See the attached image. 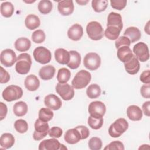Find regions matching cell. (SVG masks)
I'll list each match as a JSON object with an SVG mask.
<instances>
[{"mask_svg": "<svg viewBox=\"0 0 150 150\" xmlns=\"http://www.w3.org/2000/svg\"><path fill=\"white\" fill-rule=\"evenodd\" d=\"M46 38V35L43 30L41 29L36 30L32 34V40L35 43H43Z\"/></svg>", "mask_w": 150, "mask_h": 150, "instance_id": "cell-40", "label": "cell"}, {"mask_svg": "<svg viewBox=\"0 0 150 150\" xmlns=\"http://www.w3.org/2000/svg\"><path fill=\"white\" fill-rule=\"evenodd\" d=\"M71 77L70 71L64 67L61 68L58 70L57 74V80L59 83L64 84L69 80Z\"/></svg>", "mask_w": 150, "mask_h": 150, "instance_id": "cell-33", "label": "cell"}, {"mask_svg": "<svg viewBox=\"0 0 150 150\" xmlns=\"http://www.w3.org/2000/svg\"><path fill=\"white\" fill-rule=\"evenodd\" d=\"M74 4L73 1L64 0L58 2L57 9L59 13L63 16H69L74 11Z\"/></svg>", "mask_w": 150, "mask_h": 150, "instance_id": "cell-15", "label": "cell"}, {"mask_svg": "<svg viewBox=\"0 0 150 150\" xmlns=\"http://www.w3.org/2000/svg\"><path fill=\"white\" fill-rule=\"evenodd\" d=\"M142 96L145 98H150V85L149 84H146L142 86L140 90Z\"/></svg>", "mask_w": 150, "mask_h": 150, "instance_id": "cell-48", "label": "cell"}, {"mask_svg": "<svg viewBox=\"0 0 150 150\" xmlns=\"http://www.w3.org/2000/svg\"><path fill=\"white\" fill-rule=\"evenodd\" d=\"M149 107H150V101H148L145 102L143 104H142V110H143V112L144 113V114L147 116V117H149L150 116V111H149Z\"/></svg>", "mask_w": 150, "mask_h": 150, "instance_id": "cell-51", "label": "cell"}, {"mask_svg": "<svg viewBox=\"0 0 150 150\" xmlns=\"http://www.w3.org/2000/svg\"><path fill=\"white\" fill-rule=\"evenodd\" d=\"M128 128V123L123 118L116 120L108 128L109 135L113 138L120 137Z\"/></svg>", "mask_w": 150, "mask_h": 150, "instance_id": "cell-3", "label": "cell"}, {"mask_svg": "<svg viewBox=\"0 0 150 150\" xmlns=\"http://www.w3.org/2000/svg\"><path fill=\"white\" fill-rule=\"evenodd\" d=\"M131 45V42L129 39L124 36H122L120 37H118V38L116 40L115 42V47L117 49H118L119 47H121L122 46H129Z\"/></svg>", "mask_w": 150, "mask_h": 150, "instance_id": "cell-42", "label": "cell"}, {"mask_svg": "<svg viewBox=\"0 0 150 150\" xmlns=\"http://www.w3.org/2000/svg\"><path fill=\"white\" fill-rule=\"evenodd\" d=\"M127 1L126 0H115V1H110L111 6L112 8L121 11L123 9L126 5H127Z\"/></svg>", "mask_w": 150, "mask_h": 150, "instance_id": "cell-44", "label": "cell"}, {"mask_svg": "<svg viewBox=\"0 0 150 150\" xmlns=\"http://www.w3.org/2000/svg\"><path fill=\"white\" fill-rule=\"evenodd\" d=\"M103 122L104 120L103 118H96L90 115L88 118V124L93 129L97 130L101 128L103 125Z\"/></svg>", "mask_w": 150, "mask_h": 150, "instance_id": "cell-38", "label": "cell"}, {"mask_svg": "<svg viewBox=\"0 0 150 150\" xmlns=\"http://www.w3.org/2000/svg\"><path fill=\"white\" fill-rule=\"evenodd\" d=\"M22 95L23 90L22 88L16 85L8 86L2 93L3 98L8 102L17 100L21 98Z\"/></svg>", "mask_w": 150, "mask_h": 150, "instance_id": "cell-5", "label": "cell"}, {"mask_svg": "<svg viewBox=\"0 0 150 150\" xmlns=\"http://www.w3.org/2000/svg\"><path fill=\"white\" fill-rule=\"evenodd\" d=\"M124 64L126 71L129 74H136L139 70L140 63L135 55H133L130 60L124 63Z\"/></svg>", "mask_w": 150, "mask_h": 150, "instance_id": "cell-16", "label": "cell"}, {"mask_svg": "<svg viewBox=\"0 0 150 150\" xmlns=\"http://www.w3.org/2000/svg\"><path fill=\"white\" fill-rule=\"evenodd\" d=\"M88 145L91 150H100L102 147V141L100 138L94 137L90 139Z\"/></svg>", "mask_w": 150, "mask_h": 150, "instance_id": "cell-41", "label": "cell"}, {"mask_svg": "<svg viewBox=\"0 0 150 150\" xmlns=\"http://www.w3.org/2000/svg\"><path fill=\"white\" fill-rule=\"evenodd\" d=\"M16 55L15 52L11 49L2 50L0 54V60L2 64L5 67H11L16 62Z\"/></svg>", "mask_w": 150, "mask_h": 150, "instance_id": "cell-12", "label": "cell"}, {"mask_svg": "<svg viewBox=\"0 0 150 150\" xmlns=\"http://www.w3.org/2000/svg\"><path fill=\"white\" fill-rule=\"evenodd\" d=\"M133 52L137 59L142 62L147 61L149 59V49L146 44L139 42L133 47Z\"/></svg>", "mask_w": 150, "mask_h": 150, "instance_id": "cell-10", "label": "cell"}, {"mask_svg": "<svg viewBox=\"0 0 150 150\" xmlns=\"http://www.w3.org/2000/svg\"><path fill=\"white\" fill-rule=\"evenodd\" d=\"M90 115L96 118H103L106 112L105 104L100 101L91 102L88 105V109Z\"/></svg>", "mask_w": 150, "mask_h": 150, "instance_id": "cell-9", "label": "cell"}, {"mask_svg": "<svg viewBox=\"0 0 150 150\" xmlns=\"http://www.w3.org/2000/svg\"><path fill=\"white\" fill-rule=\"evenodd\" d=\"M64 139L65 141L69 144H75L81 139V137L79 131L74 128L69 129L66 132Z\"/></svg>", "mask_w": 150, "mask_h": 150, "instance_id": "cell-18", "label": "cell"}, {"mask_svg": "<svg viewBox=\"0 0 150 150\" xmlns=\"http://www.w3.org/2000/svg\"><path fill=\"white\" fill-rule=\"evenodd\" d=\"M70 53V60L67 64L71 69H77L81 63V56L80 53L76 50H71Z\"/></svg>", "mask_w": 150, "mask_h": 150, "instance_id": "cell-26", "label": "cell"}, {"mask_svg": "<svg viewBox=\"0 0 150 150\" xmlns=\"http://www.w3.org/2000/svg\"><path fill=\"white\" fill-rule=\"evenodd\" d=\"M39 150H57L67 149L63 144H61L59 141L55 138L45 139L42 141L39 145Z\"/></svg>", "mask_w": 150, "mask_h": 150, "instance_id": "cell-13", "label": "cell"}, {"mask_svg": "<svg viewBox=\"0 0 150 150\" xmlns=\"http://www.w3.org/2000/svg\"><path fill=\"white\" fill-rule=\"evenodd\" d=\"M149 76H150L149 70H146L144 71L139 76L140 81L144 84H149L150 83Z\"/></svg>", "mask_w": 150, "mask_h": 150, "instance_id": "cell-49", "label": "cell"}, {"mask_svg": "<svg viewBox=\"0 0 150 150\" xmlns=\"http://www.w3.org/2000/svg\"><path fill=\"white\" fill-rule=\"evenodd\" d=\"M24 84L27 90L30 91H34L39 87L40 81L35 75L30 74L25 78Z\"/></svg>", "mask_w": 150, "mask_h": 150, "instance_id": "cell-21", "label": "cell"}, {"mask_svg": "<svg viewBox=\"0 0 150 150\" xmlns=\"http://www.w3.org/2000/svg\"><path fill=\"white\" fill-rule=\"evenodd\" d=\"M53 8V4L49 0H42L38 4L39 11L44 15L49 13Z\"/></svg>", "mask_w": 150, "mask_h": 150, "instance_id": "cell-35", "label": "cell"}, {"mask_svg": "<svg viewBox=\"0 0 150 150\" xmlns=\"http://www.w3.org/2000/svg\"><path fill=\"white\" fill-rule=\"evenodd\" d=\"M15 48L19 52H26L28 50L31 46L30 40L24 37L19 38L15 42Z\"/></svg>", "mask_w": 150, "mask_h": 150, "instance_id": "cell-27", "label": "cell"}, {"mask_svg": "<svg viewBox=\"0 0 150 150\" xmlns=\"http://www.w3.org/2000/svg\"><path fill=\"white\" fill-rule=\"evenodd\" d=\"M55 71V68L53 66H44L40 68L39 71V75L42 80H49L52 79L54 77Z\"/></svg>", "mask_w": 150, "mask_h": 150, "instance_id": "cell-25", "label": "cell"}, {"mask_svg": "<svg viewBox=\"0 0 150 150\" xmlns=\"http://www.w3.org/2000/svg\"><path fill=\"white\" fill-rule=\"evenodd\" d=\"M83 64L86 68L89 70L94 71L100 66L101 58L96 53H88L84 56Z\"/></svg>", "mask_w": 150, "mask_h": 150, "instance_id": "cell-8", "label": "cell"}, {"mask_svg": "<svg viewBox=\"0 0 150 150\" xmlns=\"http://www.w3.org/2000/svg\"><path fill=\"white\" fill-rule=\"evenodd\" d=\"M7 112H8L7 106L4 103L1 102L0 103V112H1L0 120L1 121H2L4 118H5L7 114Z\"/></svg>", "mask_w": 150, "mask_h": 150, "instance_id": "cell-50", "label": "cell"}, {"mask_svg": "<svg viewBox=\"0 0 150 150\" xmlns=\"http://www.w3.org/2000/svg\"><path fill=\"white\" fill-rule=\"evenodd\" d=\"M105 150H124V144L120 141H114L110 142L108 145H107L105 148Z\"/></svg>", "mask_w": 150, "mask_h": 150, "instance_id": "cell-43", "label": "cell"}, {"mask_svg": "<svg viewBox=\"0 0 150 150\" xmlns=\"http://www.w3.org/2000/svg\"><path fill=\"white\" fill-rule=\"evenodd\" d=\"M35 60L40 64H47L51 60L50 51L43 46H39L35 49L33 52Z\"/></svg>", "mask_w": 150, "mask_h": 150, "instance_id": "cell-7", "label": "cell"}, {"mask_svg": "<svg viewBox=\"0 0 150 150\" xmlns=\"http://www.w3.org/2000/svg\"><path fill=\"white\" fill-rule=\"evenodd\" d=\"M121 30L122 29L117 27L107 26V28L104 32V34L107 39L114 40H117L118 38Z\"/></svg>", "mask_w": 150, "mask_h": 150, "instance_id": "cell-31", "label": "cell"}, {"mask_svg": "<svg viewBox=\"0 0 150 150\" xmlns=\"http://www.w3.org/2000/svg\"><path fill=\"white\" fill-rule=\"evenodd\" d=\"M86 32L89 38L93 40H101L104 35L101 25L97 21H91L87 24Z\"/></svg>", "mask_w": 150, "mask_h": 150, "instance_id": "cell-4", "label": "cell"}, {"mask_svg": "<svg viewBox=\"0 0 150 150\" xmlns=\"http://www.w3.org/2000/svg\"><path fill=\"white\" fill-rule=\"evenodd\" d=\"M83 35V27L78 24L75 23L67 31V36L69 39L73 41H78Z\"/></svg>", "mask_w": 150, "mask_h": 150, "instance_id": "cell-17", "label": "cell"}, {"mask_svg": "<svg viewBox=\"0 0 150 150\" xmlns=\"http://www.w3.org/2000/svg\"><path fill=\"white\" fill-rule=\"evenodd\" d=\"M15 143V138L13 135L10 133H4L0 138L1 146L4 149H9L11 148Z\"/></svg>", "mask_w": 150, "mask_h": 150, "instance_id": "cell-29", "label": "cell"}, {"mask_svg": "<svg viewBox=\"0 0 150 150\" xmlns=\"http://www.w3.org/2000/svg\"><path fill=\"white\" fill-rule=\"evenodd\" d=\"M56 91L62 99L66 101L71 100L74 96L73 87L67 83L61 84L58 83L56 86Z\"/></svg>", "mask_w": 150, "mask_h": 150, "instance_id": "cell-11", "label": "cell"}, {"mask_svg": "<svg viewBox=\"0 0 150 150\" xmlns=\"http://www.w3.org/2000/svg\"><path fill=\"white\" fill-rule=\"evenodd\" d=\"M14 12V6L10 2H5L1 5V13L5 18L12 16Z\"/></svg>", "mask_w": 150, "mask_h": 150, "instance_id": "cell-32", "label": "cell"}, {"mask_svg": "<svg viewBox=\"0 0 150 150\" xmlns=\"http://www.w3.org/2000/svg\"><path fill=\"white\" fill-rule=\"evenodd\" d=\"M0 83L1 84H4L8 83L10 80V75L1 66L0 70Z\"/></svg>", "mask_w": 150, "mask_h": 150, "instance_id": "cell-47", "label": "cell"}, {"mask_svg": "<svg viewBox=\"0 0 150 150\" xmlns=\"http://www.w3.org/2000/svg\"><path fill=\"white\" fill-rule=\"evenodd\" d=\"M107 26L117 27L122 29L123 23L121 15L114 12H110L107 17Z\"/></svg>", "mask_w": 150, "mask_h": 150, "instance_id": "cell-19", "label": "cell"}, {"mask_svg": "<svg viewBox=\"0 0 150 150\" xmlns=\"http://www.w3.org/2000/svg\"><path fill=\"white\" fill-rule=\"evenodd\" d=\"M32 65L30 55L26 53L20 54L16 60L15 65L16 71L20 74H26L29 73Z\"/></svg>", "mask_w": 150, "mask_h": 150, "instance_id": "cell-1", "label": "cell"}, {"mask_svg": "<svg viewBox=\"0 0 150 150\" xmlns=\"http://www.w3.org/2000/svg\"><path fill=\"white\" fill-rule=\"evenodd\" d=\"M108 5L107 0H93L91 6L94 11L96 12H101L105 10Z\"/></svg>", "mask_w": 150, "mask_h": 150, "instance_id": "cell-36", "label": "cell"}, {"mask_svg": "<svg viewBox=\"0 0 150 150\" xmlns=\"http://www.w3.org/2000/svg\"><path fill=\"white\" fill-rule=\"evenodd\" d=\"M101 88L97 84H92L90 85L87 90L86 94L89 98L94 99L98 97L101 94Z\"/></svg>", "mask_w": 150, "mask_h": 150, "instance_id": "cell-34", "label": "cell"}, {"mask_svg": "<svg viewBox=\"0 0 150 150\" xmlns=\"http://www.w3.org/2000/svg\"><path fill=\"white\" fill-rule=\"evenodd\" d=\"M80 133L81 137V139H86L90 135V131L89 129L86 127V126L84 125H79L75 127Z\"/></svg>", "mask_w": 150, "mask_h": 150, "instance_id": "cell-46", "label": "cell"}, {"mask_svg": "<svg viewBox=\"0 0 150 150\" xmlns=\"http://www.w3.org/2000/svg\"><path fill=\"white\" fill-rule=\"evenodd\" d=\"M25 24L28 29L34 30L40 26V21L38 16L33 14H30L26 16L25 20Z\"/></svg>", "mask_w": 150, "mask_h": 150, "instance_id": "cell-28", "label": "cell"}, {"mask_svg": "<svg viewBox=\"0 0 150 150\" xmlns=\"http://www.w3.org/2000/svg\"><path fill=\"white\" fill-rule=\"evenodd\" d=\"M117 55L121 62L125 63L130 60L134 54L129 47L122 46L118 49Z\"/></svg>", "mask_w": 150, "mask_h": 150, "instance_id": "cell-24", "label": "cell"}, {"mask_svg": "<svg viewBox=\"0 0 150 150\" xmlns=\"http://www.w3.org/2000/svg\"><path fill=\"white\" fill-rule=\"evenodd\" d=\"M28 108L26 103L24 101H18L16 103L13 107L14 114L17 117L24 116L28 112Z\"/></svg>", "mask_w": 150, "mask_h": 150, "instance_id": "cell-30", "label": "cell"}, {"mask_svg": "<svg viewBox=\"0 0 150 150\" xmlns=\"http://www.w3.org/2000/svg\"><path fill=\"white\" fill-rule=\"evenodd\" d=\"M63 134V130L59 127H52L48 132L49 135L52 138H60Z\"/></svg>", "mask_w": 150, "mask_h": 150, "instance_id": "cell-45", "label": "cell"}, {"mask_svg": "<svg viewBox=\"0 0 150 150\" xmlns=\"http://www.w3.org/2000/svg\"><path fill=\"white\" fill-rule=\"evenodd\" d=\"M35 131L33 138L36 141H40L44 138L48 134L49 126L47 122H44L39 118L37 119L34 124Z\"/></svg>", "mask_w": 150, "mask_h": 150, "instance_id": "cell-6", "label": "cell"}, {"mask_svg": "<svg viewBox=\"0 0 150 150\" xmlns=\"http://www.w3.org/2000/svg\"><path fill=\"white\" fill-rule=\"evenodd\" d=\"M14 128L19 133L23 134L28 131V124L25 120L23 119H19L15 122Z\"/></svg>", "mask_w": 150, "mask_h": 150, "instance_id": "cell-39", "label": "cell"}, {"mask_svg": "<svg viewBox=\"0 0 150 150\" xmlns=\"http://www.w3.org/2000/svg\"><path fill=\"white\" fill-rule=\"evenodd\" d=\"M124 36L127 37L131 43H134L139 40L141 37V33L139 29L134 26L127 28L124 33Z\"/></svg>", "mask_w": 150, "mask_h": 150, "instance_id": "cell-23", "label": "cell"}, {"mask_svg": "<svg viewBox=\"0 0 150 150\" xmlns=\"http://www.w3.org/2000/svg\"><path fill=\"white\" fill-rule=\"evenodd\" d=\"M56 60L61 64H67L70 60V53L63 48L57 49L54 52Z\"/></svg>", "mask_w": 150, "mask_h": 150, "instance_id": "cell-22", "label": "cell"}, {"mask_svg": "<svg viewBox=\"0 0 150 150\" xmlns=\"http://www.w3.org/2000/svg\"><path fill=\"white\" fill-rule=\"evenodd\" d=\"M39 118L44 121L48 122L53 117V111L49 108H42L39 111Z\"/></svg>", "mask_w": 150, "mask_h": 150, "instance_id": "cell-37", "label": "cell"}, {"mask_svg": "<svg viewBox=\"0 0 150 150\" xmlns=\"http://www.w3.org/2000/svg\"><path fill=\"white\" fill-rule=\"evenodd\" d=\"M45 105L53 110H58L62 107V101L57 96L50 94L47 95L44 99Z\"/></svg>", "mask_w": 150, "mask_h": 150, "instance_id": "cell-14", "label": "cell"}, {"mask_svg": "<svg viewBox=\"0 0 150 150\" xmlns=\"http://www.w3.org/2000/svg\"><path fill=\"white\" fill-rule=\"evenodd\" d=\"M91 79V74L84 70L78 71L74 77L71 84L75 89H82L85 88L90 82Z\"/></svg>", "mask_w": 150, "mask_h": 150, "instance_id": "cell-2", "label": "cell"}, {"mask_svg": "<svg viewBox=\"0 0 150 150\" xmlns=\"http://www.w3.org/2000/svg\"><path fill=\"white\" fill-rule=\"evenodd\" d=\"M76 2L80 5H85L88 2V1H76Z\"/></svg>", "mask_w": 150, "mask_h": 150, "instance_id": "cell-52", "label": "cell"}, {"mask_svg": "<svg viewBox=\"0 0 150 150\" xmlns=\"http://www.w3.org/2000/svg\"><path fill=\"white\" fill-rule=\"evenodd\" d=\"M127 114L128 118L132 121H137L141 120L142 117V111L137 105H129L127 110Z\"/></svg>", "mask_w": 150, "mask_h": 150, "instance_id": "cell-20", "label": "cell"}]
</instances>
